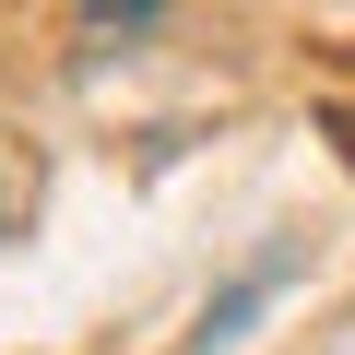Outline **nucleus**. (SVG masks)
<instances>
[{"label": "nucleus", "mask_w": 355, "mask_h": 355, "mask_svg": "<svg viewBox=\"0 0 355 355\" xmlns=\"http://www.w3.org/2000/svg\"><path fill=\"white\" fill-rule=\"evenodd\" d=\"M296 272H308V237H284V249H261L237 284H214V296H202V331H190V355H225V343H249V320H261V308H272Z\"/></svg>", "instance_id": "nucleus-1"}, {"label": "nucleus", "mask_w": 355, "mask_h": 355, "mask_svg": "<svg viewBox=\"0 0 355 355\" xmlns=\"http://www.w3.org/2000/svg\"><path fill=\"white\" fill-rule=\"evenodd\" d=\"M83 12H95V24H119V36H142V24L166 12V0H83Z\"/></svg>", "instance_id": "nucleus-2"}]
</instances>
